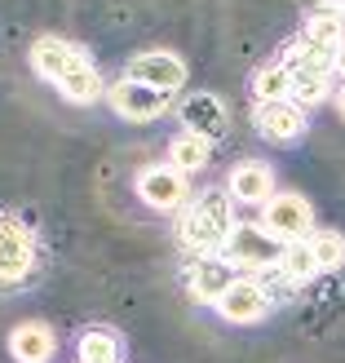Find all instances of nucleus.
<instances>
[{"mask_svg":"<svg viewBox=\"0 0 345 363\" xmlns=\"http://www.w3.org/2000/svg\"><path fill=\"white\" fill-rule=\"evenodd\" d=\"M31 67L76 106H89V102L102 98V76L94 71V62L84 58L80 45L62 40V35H35L31 40Z\"/></svg>","mask_w":345,"mask_h":363,"instance_id":"f257e3e1","label":"nucleus"},{"mask_svg":"<svg viewBox=\"0 0 345 363\" xmlns=\"http://www.w3.org/2000/svg\"><path fill=\"white\" fill-rule=\"evenodd\" d=\"M305 244H310L319 270L345 266V235H341V230H310V235H305Z\"/></svg>","mask_w":345,"mask_h":363,"instance_id":"6ab92c4d","label":"nucleus"},{"mask_svg":"<svg viewBox=\"0 0 345 363\" xmlns=\"http://www.w3.org/2000/svg\"><path fill=\"white\" fill-rule=\"evenodd\" d=\"M35 270V235L18 217H0V284H23Z\"/></svg>","mask_w":345,"mask_h":363,"instance_id":"39448f33","label":"nucleus"},{"mask_svg":"<svg viewBox=\"0 0 345 363\" xmlns=\"http://www.w3.org/2000/svg\"><path fill=\"white\" fill-rule=\"evenodd\" d=\"M106 102H111L124 120H155V116L169 111V94H159V89L142 84V80H129V76L106 89Z\"/></svg>","mask_w":345,"mask_h":363,"instance_id":"423d86ee","label":"nucleus"},{"mask_svg":"<svg viewBox=\"0 0 345 363\" xmlns=\"http://www.w3.org/2000/svg\"><path fill=\"white\" fill-rule=\"evenodd\" d=\"M252 94H257V102H283V98H293V76H288V67L279 58L266 62L257 76H252Z\"/></svg>","mask_w":345,"mask_h":363,"instance_id":"a211bd4d","label":"nucleus"},{"mask_svg":"<svg viewBox=\"0 0 345 363\" xmlns=\"http://www.w3.org/2000/svg\"><path fill=\"white\" fill-rule=\"evenodd\" d=\"M53 350H58V341H53V328L49 323H18V328L9 333V354L18 363H49Z\"/></svg>","mask_w":345,"mask_h":363,"instance_id":"ddd939ff","label":"nucleus"},{"mask_svg":"<svg viewBox=\"0 0 345 363\" xmlns=\"http://www.w3.org/2000/svg\"><path fill=\"white\" fill-rule=\"evenodd\" d=\"M279 266H283V275L293 279V284H305V279H310L315 270H319V266H315V252H310V244H305V240L288 244V248H283V262H279Z\"/></svg>","mask_w":345,"mask_h":363,"instance_id":"412c9836","label":"nucleus"},{"mask_svg":"<svg viewBox=\"0 0 345 363\" xmlns=\"http://www.w3.org/2000/svg\"><path fill=\"white\" fill-rule=\"evenodd\" d=\"M226 195L239 199V204H266V199L275 195V177H270V169L261 160H239V164L230 169Z\"/></svg>","mask_w":345,"mask_h":363,"instance_id":"f8f14e48","label":"nucleus"},{"mask_svg":"<svg viewBox=\"0 0 345 363\" xmlns=\"http://www.w3.org/2000/svg\"><path fill=\"white\" fill-rule=\"evenodd\" d=\"M301 40L310 45V49H319V53H328V58H336V49L345 45V23H341L336 13H315L310 23H305Z\"/></svg>","mask_w":345,"mask_h":363,"instance_id":"2eb2a0df","label":"nucleus"},{"mask_svg":"<svg viewBox=\"0 0 345 363\" xmlns=\"http://www.w3.org/2000/svg\"><path fill=\"white\" fill-rule=\"evenodd\" d=\"M336 111H341V120H345V84H341V94H336Z\"/></svg>","mask_w":345,"mask_h":363,"instance_id":"b1692460","label":"nucleus"},{"mask_svg":"<svg viewBox=\"0 0 345 363\" xmlns=\"http://www.w3.org/2000/svg\"><path fill=\"white\" fill-rule=\"evenodd\" d=\"M137 195L147 199L151 208L169 213V208H177L181 199H186V177H181L173 164H151V169L137 173Z\"/></svg>","mask_w":345,"mask_h":363,"instance_id":"1a4fd4ad","label":"nucleus"},{"mask_svg":"<svg viewBox=\"0 0 345 363\" xmlns=\"http://www.w3.org/2000/svg\"><path fill=\"white\" fill-rule=\"evenodd\" d=\"M234 230V208H230V195H204L199 204L186 213V222H181V244L191 252H222V244L230 240Z\"/></svg>","mask_w":345,"mask_h":363,"instance_id":"f03ea898","label":"nucleus"},{"mask_svg":"<svg viewBox=\"0 0 345 363\" xmlns=\"http://www.w3.org/2000/svg\"><path fill=\"white\" fill-rule=\"evenodd\" d=\"M283 248L279 240H270L261 226H234L230 240L222 244V257L234 266V270H270L283 262Z\"/></svg>","mask_w":345,"mask_h":363,"instance_id":"7ed1b4c3","label":"nucleus"},{"mask_svg":"<svg viewBox=\"0 0 345 363\" xmlns=\"http://www.w3.org/2000/svg\"><path fill=\"white\" fill-rule=\"evenodd\" d=\"M315 226V217H310V204L297 195V191H283V195H270L266 199V208H261V230L270 235V240H279V244H297L305 240Z\"/></svg>","mask_w":345,"mask_h":363,"instance_id":"20e7f679","label":"nucleus"},{"mask_svg":"<svg viewBox=\"0 0 345 363\" xmlns=\"http://www.w3.org/2000/svg\"><path fill=\"white\" fill-rule=\"evenodd\" d=\"M252 124H257V133L270 138V142H297L305 133V111L293 98H283V102H257Z\"/></svg>","mask_w":345,"mask_h":363,"instance_id":"6e6552de","label":"nucleus"},{"mask_svg":"<svg viewBox=\"0 0 345 363\" xmlns=\"http://www.w3.org/2000/svg\"><path fill=\"white\" fill-rule=\"evenodd\" d=\"M208 155H213V142H204V138H195V133H181V138H173L169 142V164L186 177V173H199L208 164Z\"/></svg>","mask_w":345,"mask_h":363,"instance_id":"dca6fc26","label":"nucleus"},{"mask_svg":"<svg viewBox=\"0 0 345 363\" xmlns=\"http://www.w3.org/2000/svg\"><path fill=\"white\" fill-rule=\"evenodd\" d=\"M323 5H328V13H336V18H341V9H345V0H323Z\"/></svg>","mask_w":345,"mask_h":363,"instance_id":"5701e85b","label":"nucleus"},{"mask_svg":"<svg viewBox=\"0 0 345 363\" xmlns=\"http://www.w3.org/2000/svg\"><path fill=\"white\" fill-rule=\"evenodd\" d=\"M181 124H186V133L204 138V142H217L226 133V106H222V98L191 94L186 102H181Z\"/></svg>","mask_w":345,"mask_h":363,"instance_id":"9b49d317","label":"nucleus"},{"mask_svg":"<svg viewBox=\"0 0 345 363\" xmlns=\"http://www.w3.org/2000/svg\"><path fill=\"white\" fill-rule=\"evenodd\" d=\"M288 76H293V71H288ZM328 80H332V71H297V76H293V98H297V106H319V102H328V98H332Z\"/></svg>","mask_w":345,"mask_h":363,"instance_id":"aec40b11","label":"nucleus"},{"mask_svg":"<svg viewBox=\"0 0 345 363\" xmlns=\"http://www.w3.org/2000/svg\"><path fill=\"white\" fill-rule=\"evenodd\" d=\"M80 363H120V337L106 328H84L76 341Z\"/></svg>","mask_w":345,"mask_h":363,"instance_id":"f3484780","label":"nucleus"},{"mask_svg":"<svg viewBox=\"0 0 345 363\" xmlns=\"http://www.w3.org/2000/svg\"><path fill=\"white\" fill-rule=\"evenodd\" d=\"M129 80H142V84L159 89V94H177V89L186 84V62H181L177 53L151 49V53H137L129 62Z\"/></svg>","mask_w":345,"mask_h":363,"instance_id":"0eeeda50","label":"nucleus"},{"mask_svg":"<svg viewBox=\"0 0 345 363\" xmlns=\"http://www.w3.org/2000/svg\"><path fill=\"white\" fill-rule=\"evenodd\" d=\"M234 284V266L222 257V252H213V257H199L195 270H191V288H195V297L199 301H222V293Z\"/></svg>","mask_w":345,"mask_h":363,"instance_id":"4468645a","label":"nucleus"},{"mask_svg":"<svg viewBox=\"0 0 345 363\" xmlns=\"http://www.w3.org/2000/svg\"><path fill=\"white\" fill-rule=\"evenodd\" d=\"M332 71H336V76H341V80H345V45H341V49H336V58H332Z\"/></svg>","mask_w":345,"mask_h":363,"instance_id":"4be33fe9","label":"nucleus"},{"mask_svg":"<svg viewBox=\"0 0 345 363\" xmlns=\"http://www.w3.org/2000/svg\"><path fill=\"white\" fill-rule=\"evenodd\" d=\"M266 306H270L266 301V288L257 279H234L222 293V301H217V315L230 319V323H257L266 315Z\"/></svg>","mask_w":345,"mask_h":363,"instance_id":"9d476101","label":"nucleus"}]
</instances>
